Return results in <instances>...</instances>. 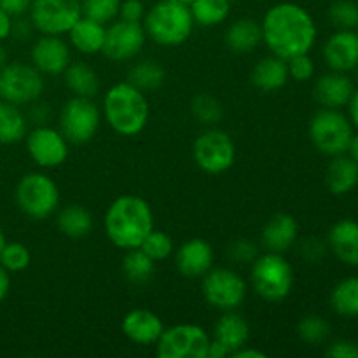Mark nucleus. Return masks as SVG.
Returning a JSON list of instances; mask_svg holds the SVG:
<instances>
[{
  "label": "nucleus",
  "instance_id": "nucleus-1",
  "mask_svg": "<svg viewBox=\"0 0 358 358\" xmlns=\"http://www.w3.org/2000/svg\"><path fill=\"white\" fill-rule=\"evenodd\" d=\"M262 41L269 51L283 59L308 55L317 41V27L304 7L292 2L273 6L262 20Z\"/></svg>",
  "mask_w": 358,
  "mask_h": 358
},
{
  "label": "nucleus",
  "instance_id": "nucleus-2",
  "mask_svg": "<svg viewBox=\"0 0 358 358\" xmlns=\"http://www.w3.org/2000/svg\"><path fill=\"white\" fill-rule=\"evenodd\" d=\"M103 227L110 243L117 248H140L147 234L154 229L152 210L140 196H119L105 212Z\"/></svg>",
  "mask_w": 358,
  "mask_h": 358
},
{
  "label": "nucleus",
  "instance_id": "nucleus-3",
  "mask_svg": "<svg viewBox=\"0 0 358 358\" xmlns=\"http://www.w3.org/2000/svg\"><path fill=\"white\" fill-rule=\"evenodd\" d=\"M103 115L108 126L122 136H135L145 129L150 107L142 90L131 83H117L105 93Z\"/></svg>",
  "mask_w": 358,
  "mask_h": 358
},
{
  "label": "nucleus",
  "instance_id": "nucleus-4",
  "mask_svg": "<svg viewBox=\"0 0 358 358\" xmlns=\"http://www.w3.org/2000/svg\"><path fill=\"white\" fill-rule=\"evenodd\" d=\"M143 30L156 44L175 48L191 37L194 17L187 3L161 0L143 16Z\"/></svg>",
  "mask_w": 358,
  "mask_h": 358
},
{
  "label": "nucleus",
  "instance_id": "nucleus-5",
  "mask_svg": "<svg viewBox=\"0 0 358 358\" xmlns=\"http://www.w3.org/2000/svg\"><path fill=\"white\" fill-rule=\"evenodd\" d=\"M252 285L259 297L269 303L283 301L294 285V269L290 262L276 252L257 255L252 262Z\"/></svg>",
  "mask_w": 358,
  "mask_h": 358
},
{
  "label": "nucleus",
  "instance_id": "nucleus-6",
  "mask_svg": "<svg viewBox=\"0 0 358 358\" xmlns=\"http://www.w3.org/2000/svg\"><path fill=\"white\" fill-rule=\"evenodd\" d=\"M16 205L30 219H48L58 210V185L49 175L41 171L27 173L16 185Z\"/></svg>",
  "mask_w": 358,
  "mask_h": 358
},
{
  "label": "nucleus",
  "instance_id": "nucleus-7",
  "mask_svg": "<svg viewBox=\"0 0 358 358\" xmlns=\"http://www.w3.org/2000/svg\"><path fill=\"white\" fill-rule=\"evenodd\" d=\"M352 136V122L338 108H324L317 112L310 122L311 142L327 156L334 157L348 152Z\"/></svg>",
  "mask_w": 358,
  "mask_h": 358
},
{
  "label": "nucleus",
  "instance_id": "nucleus-8",
  "mask_svg": "<svg viewBox=\"0 0 358 358\" xmlns=\"http://www.w3.org/2000/svg\"><path fill=\"white\" fill-rule=\"evenodd\" d=\"M101 122V110L93 98L73 96L59 112V131L66 142L86 143L94 138Z\"/></svg>",
  "mask_w": 358,
  "mask_h": 358
},
{
  "label": "nucleus",
  "instance_id": "nucleus-9",
  "mask_svg": "<svg viewBox=\"0 0 358 358\" xmlns=\"http://www.w3.org/2000/svg\"><path fill=\"white\" fill-rule=\"evenodd\" d=\"M42 93L44 79L34 65L14 62L0 69V100L20 107L37 101Z\"/></svg>",
  "mask_w": 358,
  "mask_h": 358
},
{
  "label": "nucleus",
  "instance_id": "nucleus-10",
  "mask_svg": "<svg viewBox=\"0 0 358 358\" xmlns=\"http://www.w3.org/2000/svg\"><path fill=\"white\" fill-rule=\"evenodd\" d=\"M210 336L201 325L178 324L164 329L156 343L159 358H206Z\"/></svg>",
  "mask_w": 358,
  "mask_h": 358
},
{
  "label": "nucleus",
  "instance_id": "nucleus-11",
  "mask_svg": "<svg viewBox=\"0 0 358 358\" xmlns=\"http://www.w3.org/2000/svg\"><path fill=\"white\" fill-rule=\"evenodd\" d=\"M83 17L80 0H34L30 21L42 35H65Z\"/></svg>",
  "mask_w": 358,
  "mask_h": 358
},
{
  "label": "nucleus",
  "instance_id": "nucleus-12",
  "mask_svg": "<svg viewBox=\"0 0 358 358\" xmlns=\"http://www.w3.org/2000/svg\"><path fill=\"white\" fill-rule=\"evenodd\" d=\"M192 154L203 171L219 175L229 170L236 159V145L222 129H208L196 138Z\"/></svg>",
  "mask_w": 358,
  "mask_h": 358
},
{
  "label": "nucleus",
  "instance_id": "nucleus-13",
  "mask_svg": "<svg viewBox=\"0 0 358 358\" xmlns=\"http://www.w3.org/2000/svg\"><path fill=\"white\" fill-rule=\"evenodd\" d=\"M203 296L217 310H236L247 297V282L229 268L210 269L203 276Z\"/></svg>",
  "mask_w": 358,
  "mask_h": 358
},
{
  "label": "nucleus",
  "instance_id": "nucleus-14",
  "mask_svg": "<svg viewBox=\"0 0 358 358\" xmlns=\"http://www.w3.org/2000/svg\"><path fill=\"white\" fill-rule=\"evenodd\" d=\"M147 34L142 23L119 20L107 28L101 52L112 62H126L140 55L145 44Z\"/></svg>",
  "mask_w": 358,
  "mask_h": 358
},
{
  "label": "nucleus",
  "instance_id": "nucleus-15",
  "mask_svg": "<svg viewBox=\"0 0 358 358\" xmlns=\"http://www.w3.org/2000/svg\"><path fill=\"white\" fill-rule=\"evenodd\" d=\"M27 150L41 168H58L69 157V142L51 126H37L27 136Z\"/></svg>",
  "mask_w": 358,
  "mask_h": 358
},
{
  "label": "nucleus",
  "instance_id": "nucleus-16",
  "mask_svg": "<svg viewBox=\"0 0 358 358\" xmlns=\"http://www.w3.org/2000/svg\"><path fill=\"white\" fill-rule=\"evenodd\" d=\"M31 65L45 76H59L70 65V45L62 35H42L31 48Z\"/></svg>",
  "mask_w": 358,
  "mask_h": 358
},
{
  "label": "nucleus",
  "instance_id": "nucleus-17",
  "mask_svg": "<svg viewBox=\"0 0 358 358\" xmlns=\"http://www.w3.org/2000/svg\"><path fill=\"white\" fill-rule=\"evenodd\" d=\"M175 266L185 278H201L213 266V248L201 238H192L178 248Z\"/></svg>",
  "mask_w": 358,
  "mask_h": 358
},
{
  "label": "nucleus",
  "instance_id": "nucleus-18",
  "mask_svg": "<svg viewBox=\"0 0 358 358\" xmlns=\"http://www.w3.org/2000/svg\"><path fill=\"white\" fill-rule=\"evenodd\" d=\"M325 63L336 72H348L358 65V34L339 30L329 37L324 48Z\"/></svg>",
  "mask_w": 358,
  "mask_h": 358
},
{
  "label": "nucleus",
  "instance_id": "nucleus-19",
  "mask_svg": "<svg viewBox=\"0 0 358 358\" xmlns=\"http://www.w3.org/2000/svg\"><path fill=\"white\" fill-rule=\"evenodd\" d=\"M122 334L135 345H156L164 331L163 320L150 310H133L122 318Z\"/></svg>",
  "mask_w": 358,
  "mask_h": 358
},
{
  "label": "nucleus",
  "instance_id": "nucleus-20",
  "mask_svg": "<svg viewBox=\"0 0 358 358\" xmlns=\"http://www.w3.org/2000/svg\"><path fill=\"white\" fill-rule=\"evenodd\" d=\"M353 83L345 72L325 73L315 84V100L325 108H339L350 103L353 96Z\"/></svg>",
  "mask_w": 358,
  "mask_h": 358
},
{
  "label": "nucleus",
  "instance_id": "nucleus-21",
  "mask_svg": "<svg viewBox=\"0 0 358 358\" xmlns=\"http://www.w3.org/2000/svg\"><path fill=\"white\" fill-rule=\"evenodd\" d=\"M299 234V226L296 219L289 213H276L266 222L262 229V243L269 252L283 254L294 247Z\"/></svg>",
  "mask_w": 358,
  "mask_h": 358
},
{
  "label": "nucleus",
  "instance_id": "nucleus-22",
  "mask_svg": "<svg viewBox=\"0 0 358 358\" xmlns=\"http://www.w3.org/2000/svg\"><path fill=\"white\" fill-rule=\"evenodd\" d=\"M329 245L341 262L348 266H358V222L339 220L329 233Z\"/></svg>",
  "mask_w": 358,
  "mask_h": 358
},
{
  "label": "nucleus",
  "instance_id": "nucleus-23",
  "mask_svg": "<svg viewBox=\"0 0 358 358\" xmlns=\"http://www.w3.org/2000/svg\"><path fill=\"white\" fill-rule=\"evenodd\" d=\"M105 34L107 28L98 21L83 16L69 31L70 44L80 52V55H98L101 52L105 44Z\"/></svg>",
  "mask_w": 358,
  "mask_h": 358
},
{
  "label": "nucleus",
  "instance_id": "nucleus-24",
  "mask_svg": "<svg viewBox=\"0 0 358 358\" xmlns=\"http://www.w3.org/2000/svg\"><path fill=\"white\" fill-rule=\"evenodd\" d=\"M248 338H250V325L241 315L234 313V310L227 311L224 317H220L213 329V339L226 346L231 355L238 348L247 345Z\"/></svg>",
  "mask_w": 358,
  "mask_h": 358
},
{
  "label": "nucleus",
  "instance_id": "nucleus-25",
  "mask_svg": "<svg viewBox=\"0 0 358 358\" xmlns=\"http://www.w3.org/2000/svg\"><path fill=\"white\" fill-rule=\"evenodd\" d=\"M262 42V28L252 17H240L229 24L226 31V44L236 55H247Z\"/></svg>",
  "mask_w": 358,
  "mask_h": 358
},
{
  "label": "nucleus",
  "instance_id": "nucleus-26",
  "mask_svg": "<svg viewBox=\"0 0 358 358\" xmlns=\"http://www.w3.org/2000/svg\"><path fill=\"white\" fill-rule=\"evenodd\" d=\"M289 65L287 59L278 56H266L255 63L252 70V83L261 91H276L289 80Z\"/></svg>",
  "mask_w": 358,
  "mask_h": 358
},
{
  "label": "nucleus",
  "instance_id": "nucleus-27",
  "mask_svg": "<svg viewBox=\"0 0 358 358\" xmlns=\"http://www.w3.org/2000/svg\"><path fill=\"white\" fill-rule=\"evenodd\" d=\"M325 184L332 194H348L358 184V163L352 157L339 154L334 156L332 163L325 171Z\"/></svg>",
  "mask_w": 358,
  "mask_h": 358
},
{
  "label": "nucleus",
  "instance_id": "nucleus-28",
  "mask_svg": "<svg viewBox=\"0 0 358 358\" xmlns=\"http://www.w3.org/2000/svg\"><path fill=\"white\" fill-rule=\"evenodd\" d=\"M65 76V84L73 96L94 98L100 91V77L96 70L84 62H73L66 66L63 72Z\"/></svg>",
  "mask_w": 358,
  "mask_h": 358
},
{
  "label": "nucleus",
  "instance_id": "nucleus-29",
  "mask_svg": "<svg viewBox=\"0 0 358 358\" xmlns=\"http://www.w3.org/2000/svg\"><path fill=\"white\" fill-rule=\"evenodd\" d=\"M28 129V119L20 107L0 100V143H17L24 138Z\"/></svg>",
  "mask_w": 358,
  "mask_h": 358
},
{
  "label": "nucleus",
  "instance_id": "nucleus-30",
  "mask_svg": "<svg viewBox=\"0 0 358 358\" xmlns=\"http://www.w3.org/2000/svg\"><path fill=\"white\" fill-rule=\"evenodd\" d=\"M58 229L62 231L65 236L73 238V240H80L86 238L93 229V217L87 212L84 206L80 205H69L58 213Z\"/></svg>",
  "mask_w": 358,
  "mask_h": 358
},
{
  "label": "nucleus",
  "instance_id": "nucleus-31",
  "mask_svg": "<svg viewBox=\"0 0 358 358\" xmlns=\"http://www.w3.org/2000/svg\"><path fill=\"white\" fill-rule=\"evenodd\" d=\"M189 9L194 17V23L201 27H217L229 16L231 0H192Z\"/></svg>",
  "mask_w": 358,
  "mask_h": 358
},
{
  "label": "nucleus",
  "instance_id": "nucleus-32",
  "mask_svg": "<svg viewBox=\"0 0 358 358\" xmlns=\"http://www.w3.org/2000/svg\"><path fill=\"white\" fill-rule=\"evenodd\" d=\"M154 269H156V261H152L142 248L126 250L122 259V273L129 282L135 285L147 283L154 276Z\"/></svg>",
  "mask_w": 358,
  "mask_h": 358
},
{
  "label": "nucleus",
  "instance_id": "nucleus-33",
  "mask_svg": "<svg viewBox=\"0 0 358 358\" xmlns=\"http://www.w3.org/2000/svg\"><path fill=\"white\" fill-rule=\"evenodd\" d=\"M331 306L345 318L358 317V278H346L334 287L331 294Z\"/></svg>",
  "mask_w": 358,
  "mask_h": 358
},
{
  "label": "nucleus",
  "instance_id": "nucleus-34",
  "mask_svg": "<svg viewBox=\"0 0 358 358\" xmlns=\"http://www.w3.org/2000/svg\"><path fill=\"white\" fill-rule=\"evenodd\" d=\"M164 77H166V72L159 63L154 59H142L129 69L128 83L142 91H152L163 86Z\"/></svg>",
  "mask_w": 358,
  "mask_h": 358
},
{
  "label": "nucleus",
  "instance_id": "nucleus-35",
  "mask_svg": "<svg viewBox=\"0 0 358 358\" xmlns=\"http://www.w3.org/2000/svg\"><path fill=\"white\" fill-rule=\"evenodd\" d=\"M191 112L196 121L205 126H215L222 119V103L208 93H199L192 98Z\"/></svg>",
  "mask_w": 358,
  "mask_h": 358
},
{
  "label": "nucleus",
  "instance_id": "nucleus-36",
  "mask_svg": "<svg viewBox=\"0 0 358 358\" xmlns=\"http://www.w3.org/2000/svg\"><path fill=\"white\" fill-rule=\"evenodd\" d=\"M297 334L308 345H318L324 343L331 334V325L318 315H306L297 324Z\"/></svg>",
  "mask_w": 358,
  "mask_h": 358
},
{
  "label": "nucleus",
  "instance_id": "nucleus-37",
  "mask_svg": "<svg viewBox=\"0 0 358 358\" xmlns=\"http://www.w3.org/2000/svg\"><path fill=\"white\" fill-rule=\"evenodd\" d=\"M122 0H83V16L107 24L119 16Z\"/></svg>",
  "mask_w": 358,
  "mask_h": 358
},
{
  "label": "nucleus",
  "instance_id": "nucleus-38",
  "mask_svg": "<svg viewBox=\"0 0 358 358\" xmlns=\"http://www.w3.org/2000/svg\"><path fill=\"white\" fill-rule=\"evenodd\" d=\"M31 255L30 250L23 243H6L2 254H0V266L6 268L9 273H20L30 266Z\"/></svg>",
  "mask_w": 358,
  "mask_h": 358
},
{
  "label": "nucleus",
  "instance_id": "nucleus-39",
  "mask_svg": "<svg viewBox=\"0 0 358 358\" xmlns=\"http://www.w3.org/2000/svg\"><path fill=\"white\" fill-rule=\"evenodd\" d=\"M140 248H142L152 261H164V259L170 257L171 252H173V241H171V238L168 236L166 233H163V231L152 229L147 234L145 240L142 241Z\"/></svg>",
  "mask_w": 358,
  "mask_h": 358
},
{
  "label": "nucleus",
  "instance_id": "nucleus-40",
  "mask_svg": "<svg viewBox=\"0 0 358 358\" xmlns=\"http://www.w3.org/2000/svg\"><path fill=\"white\" fill-rule=\"evenodd\" d=\"M332 23L341 30H352L358 27V6L352 0H338L329 9Z\"/></svg>",
  "mask_w": 358,
  "mask_h": 358
},
{
  "label": "nucleus",
  "instance_id": "nucleus-41",
  "mask_svg": "<svg viewBox=\"0 0 358 358\" xmlns=\"http://www.w3.org/2000/svg\"><path fill=\"white\" fill-rule=\"evenodd\" d=\"M227 255H229L231 261L238 262V264H248V262H254L257 259L259 252L254 241L241 238V240L233 241L227 247Z\"/></svg>",
  "mask_w": 358,
  "mask_h": 358
},
{
  "label": "nucleus",
  "instance_id": "nucleus-42",
  "mask_svg": "<svg viewBox=\"0 0 358 358\" xmlns=\"http://www.w3.org/2000/svg\"><path fill=\"white\" fill-rule=\"evenodd\" d=\"M287 65H289V76L297 83H306L315 73V63L308 55L292 56L287 59Z\"/></svg>",
  "mask_w": 358,
  "mask_h": 358
},
{
  "label": "nucleus",
  "instance_id": "nucleus-43",
  "mask_svg": "<svg viewBox=\"0 0 358 358\" xmlns=\"http://www.w3.org/2000/svg\"><path fill=\"white\" fill-rule=\"evenodd\" d=\"M119 16L124 21L140 23L145 16V6L142 0H122L121 7H119Z\"/></svg>",
  "mask_w": 358,
  "mask_h": 358
},
{
  "label": "nucleus",
  "instance_id": "nucleus-44",
  "mask_svg": "<svg viewBox=\"0 0 358 358\" xmlns=\"http://www.w3.org/2000/svg\"><path fill=\"white\" fill-rule=\"evenodd\" d=\"M325 353L332 358H358V345L348 339H339L332 343Z\"/></svg>",
  "mask_w": 358,
  "mask_h": 358
},
{
  "label": "nucleus",
  "instance_id": "nucleus-45",
  "mask_svg": "<svg viewBox=\"0 0 358 358\" xmlns=\"http://www.w3.org/2000/svg\"><path fill=\"white\" fill-rule=\"evenodd\" d=\"M31 2H34V0H0V9L9 13L13 17H20L30 10Z\"/></svg>",
  "mask_w": 358,
  "mask_h": 358
},
{
  "label": "nucleus",
  "instance_id": "nucleus-46",
  "mask_svg": "<svg viewBox=\"0 0 358 358\" xmlns=\"http://www.w3.org/2000/svg\"><path fill=\"white\" fill-rule=\"evenodd\" d=\"M49 115H51V110H49V105L48 103H35L34 101V107L30 108V121L37 122L38 126H44L48 122Z\"/></svg>",
  "mask_w": 358,
  "mask_h": 358
},
{
  "label": "nucleus",
  "instance_id": "nucleus-47",
  "mask_svg": "<svg viewBox=\"0 0 358 358\" xmlns=\"http://www.w3.org/2000/svg\"><path fill=\"white\" fill-rule=\"evenodd\" d=\"M324 254V245L318 240H306L303 243V255L308 261H318Z\"/></svg>",
  "mask_w": 358,
  "mask_h": 358
},
{
  "label": "nucleus",
  "instance_id": "nucleus-48",
  "mask_svg": "<svg viewBox=\"0 0 358 358\" xmlns=\"http://www.w3.org/2000/svg\"><path fill=\"white\" fill-rule=\"evenodd\" d=\"M31 28H34L31 21L17 20L16 23H14V21H13V30H10V35H14V37L20 38V41H24V38L30 37Z\"/></svg>",
  "mask_w": 358,
  "mask_h": 358
},
{
  "label": "nucleus",
  "instance_id": "nucleus-49",
  "mask_svg": "<svg viewBox=\"0 0 358 358\" xmlns=\"http://www.w3.org/2000/svg\"><path fill=\"white\" fill-rule=\"evenodd\" d=\"M10 30H13V16L3 9H0V42L9 37Z\"/></svg>",
  "mask_w": 358,
  "mask_h": 358
},
{
  "label": "nucleus",
  "instance_id": "nucleus-50",
  "mask_svg": "<svg viewBox=\"0 0 358 358\" xmlns=\"http://www.w3.org/2000/svg\"><path fill=\"white\" fill-rule=\"evenodd\" d=\"M231 357V352L224 345H220L219 341L212 339L208 346V353H206V358H226Z\"/></svg>",
  "mask_w": 358,
  "mask_h": 358
},
{
  "label": "nucleus",
  "instance_id": "nucleus-51",
  "mask_svg": "<svg viewBox=\"0 0 358 358\" xmlns=\"http://www.w3.org/2000/svg\"><path fill=\"white\" fill-rule=\"evenodd\" d=\"M233 358H266V353L262 350H254V348H247V345L238 348L236 352L231 355Z\"/></svg>",
  "mask_w": 358,
  "mask_h": 358
},
{
  "label": "nucleus",
  "instance_id": "nucleus-52",
  "mask_svg": "<svg viewBox=\"0 0 358 358\" xmlns=\"http://www.w3.org/2000/svg\"><path fill=\"white\" fill-rule=\"evenodd\" d=\"M10 290V276L9 271L6 268L0 266V301H3L7 297Z\"/></svg>",
  "mask_w": 358,
  "mask_h": 358
},
{
  "label": "nucleus",
  "instance_id": "nucleus-53",
  "mask_svg": "<svg viewBox=\"0 0 358 358\" xmlns=\"http://www.w3.org/2000/svg\"><path fill=\"white\" fill-rule=\"evenodd\" d=\"M350 115H352V121L353 124L358 128V91H355L350 100Z\"/></svg>",
  "mask_w": 358,
  "mask_h": 358
},
{
  "label": "nucleus",
  "instance_id": "nucleus-54",
  "mask_svg": "<svg viewBox=\"0 0 358 358\" xmlns=\"http://www.w3.org/2000/svg\"><path fill=\"white\" fill-rule=\"evenodd\" d=\"M348 152H350V157H352L353 161H357V163H358V135L352 136V142H350Z\"/></svg>",
  "mask_w": 358,
  "mask_h": 358
},
{
  "label": "nucleus",
  "instance_id": "nucleus-55",
  "mask_svg": "<svg viewBox=\"0 0 358 358\" xmlns=\"http://www.w3.org/2000/svg\"><path fill=\"white\" fill-rule=\"evenodd\" d=\"M7 63H9L7 62V52H6V49L0 45V69H2V66H6Z\"/></svg>",
  "mask_w": 358,
  "mask_h": 358
},
{
  "label": "nucleus",
  "instance_id": "nucleus-56",
  "mask_svg": "<svg viewBox=\"0 0 358 358\" xmlns=\"http://www.w3.org/2000/svg\"><path fill=\"white\" fill-rule=\"evenodd\" d=\"M6 234H3V231H2V227H0V254H2V250H3V247H6Z\"/></svg>",
  "mask_w": 358,
  "mask_h": 358
},
{
  "label": "nucleus",
  "instance_id": "nucleus-57",
  "mask_svg": "<svg viewBox=\"0 0 358 358\" xmlns=\"http://www.w3.org/2000/svg\"><path fill=\"white\" fill-rule=\"evenodd\" d=\"M177 2H182V3H187V6H189V3H191V2H192V0H177Z\"/></svg>",
  "mask_w": 358,
  "mask_h": 358
},
{
  "label": "nucleus",
  "instance_id": "nucleus-58",
  "mask_svg": "<svg viewBox=\"0 0 358 358\" xmlns=\"http://www.w3.org/2000/svg\"><path fill=\"white\" fill-rule=\"evenodd\" d=\"M357 76H358V65H357Z\"/></svg>",
  "mask_w": 358,
  "mask_h": 358
}]
</instances>
